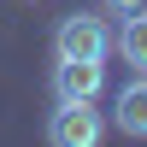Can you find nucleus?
Wrapping results in <instances>:
<instances>
[{"label":"nucleus","mask_w":147,"mask_h":147,"mask_svg":"<svg viewBox=\"0 0 147 147\" xmlns=\"http://www.w3.org/2000/svg\"><path fill=\"white\" fill-rule=\"evenodd\" d=\"M112 124L124 129L129 141H147V71L136 82H124L118 88V106H112Z\"/></svg>","instance_id":"nucleus-4"},{"label":"nucleus","mask_w":147,"mask_h":147,"mask_svg":"<svg viewBox=\"0 0 147 147\" xmlns=\"http://www.w3.org/2000/svg\"><path fill=\"white\" fill-rule=\"evenodd\" d=\"M118 53L129 59L136 71H147V6L124 18V35H118Z\"/></svg>","instance_id":"nucleus-5"},{"label":"nucleus","mask_w":147,"mask_h":147,"mask_svg":"<svg viewBox=\"0 0 147 147\" xmlns=\"http://www.w3.org/2000/svg\"><path fill=\"white\" fill-rule=\"evenodd\" d=\"M53 53H59V59H106V53H112L106 18H100V12H71V18H59Z\"/></svg>","instance_id":"nucleus-1"},{"label":"nucleus","mask_w":147,"mask_h":147,"mask_svg":"<svg viewBox=\"0 0 147 147\" xmlns=\"http://www.w3.org/2000/svg\"><path fill=\"white\" fill-rule=\"evenodd\" d=\"M53 94L59 100H100L106 94V59H59L53 65Z\"/></svg>","instance_id":"nucleus-3"},{"label":"nucleus","mask_w":147,"mask_h":147,"mask_svg":"<svg viewBox=\"0 0 147 147\" xmlns=\"http://www.w3.org/2000/svg\"><path fill=\"white\" fill-rule=\"evenodd\" d=\"M106 136V118L94 112V100H59L47 118V141L53 147H94Z\"/></svg>","instance_id":"nucleus-2"},{"label":"nucleus","mask_w":147,"mask_h":147,"mask_svg":"<svg viewBox=\"0 0 147 147\" xmlns=\"http://www.w3.org/2000/svg\"><path fill=\"white\" fill-rule=\"evenodd\" d=\"M141 6H147V0H100L106 18H129V12H141Z\"/></svg>","instance_id":"nucleus-6"}]
</instances>
